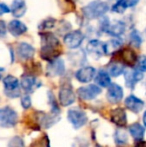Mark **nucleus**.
<instances>
[{
    "label": "nucleus",
    "mask_w": 146,
    "mask_h": 147,
    "mask_svg": "<svg viewBox=\"0 0 146 147\" xmlns=\"http://www.w3.org/2000/svg\"><path fill=\"white\" fill-rule=\"evenodd\" d=\"M41 43L42 47L40 50V56L43 59L52 61L58 58L60 55V44L55 35L52 33H41Z\"/></svg>",
    "instance_id": "f257e3e1"
},
{
    "label": "nucleus",
    "mask_w": 146,
    "mask_h": 147,
    "mask_svg": "<svg viewBox=\"0 0 146 147\" xmlns=\"http://www.w3.org/2000/svg\"><path fill=\"white\" fill-rule=\"evenodd\" d=\"M109 7L108 4L101 0H95L83 7V14L88 19H96L105 15Z\"/></svg>",
    "instance_id": "f03ea898"
},
{
    "label": "nucleus",
    "mask_w": 146,
    "mask_h": 147,
    "mask_svg": "<svg viewBox=\"0 0 146 147\" xmlns=\"http://www.w3.org/2000/svg\"><path fill=\"white\" fill-rule=\"evenodd\" d=\"M18 115L16 111L6 106L0 110V125L3 128H11L17 124Z\"/></svg>",
    "instance_id": "7ed1b4c3"
},
{
    "label": "nucleus",
    "mask_w": 146,
    "mask_h": 147,
    "mask_svg": "<svg viewBox=\"0 0 146 147\" xmlns=\"http://www.w3.org/2000/svg\"><path fill=\"white\" fill-rule=\"evenodd\" d=\"M67 118L75 129H79V128L83 127L84 125H86L88 121V117L85 111L81 110L79 108L69 109L68 113H67Z\"/></svg>",
    "instance_id": "20e7f679"
},
{
    "label": "nucleus",
    "mask_w": 146,
    "mask_h": 147,
    "mask_svg": "<svg viewBox=\"0 0 146 147\" xmlns=\"http://www.w3.org/2000/svg\"><path fill=\"white\" fill-rule=\"evenodd\" d=\"M3 85L5 94L10 98H17L20 96V85L19 80L13 75H7L3 78Z\"/></svg>",
    "instance_id": "39448f33"
},
{
    "label": "nucleus",
    "mask_w": 146,
    "mask_h": 147,
    "mask_svg": "<svg viewBox=\"0 0 146 147\" xmlns=\"http://www.w3.org/2000/svg\"><path fill=\"white\" fill-rule=\"evenodd\" d=\"M101 87L97 84H89L87 86H82L78 88L77 94L82 100H93L101 93Z\"/></svg>",
    "instance_id": "423d86ee"
},
{
    "label": "nucleus",
    "mask_w": 146,
    "mask_h": 147,
    "mask_svg": "<svg viewBox=\"0 0 146 147\" xmlns=\"http://www.w3.org/2000/svg\"><path fill=\"white\" fill-rule=\"evenodd\" d=\"M58 97L59 103L62 106H69L75 102V93L73 92V89L70 84H64L61 86Z\"/></svg>",
    "instance_id": "0eeeda50"
},
{
    "label": "nucleus",
    "mask_w": 146,
    "mask_h": 147,
    "mask_svg": "<svg viewBox=\"0 0 146 147\" xmlns=\"http://www.w3.org/2000/svg\"><path fill=\"white\" fill-rule=\"evenodd\" d=\"M86 48H87V52L94 58H99V57L107 54L106 43H103L99 40H95V39L90 40L87 43Z\"/></svg>",
    "instance_id": "6e6552de"
},
{
    "label": "nucleus",
    "mask_w": 146,
    "mask_h": 147,
    "mask_svg": "<svg viewBox=\"0 0 146 147\" xmlns=\"http://www.w3.org/2000/svg\"><path fill=\"white\" fill-rule=\"evenodd\" d=\"M124 78L127 87L133 89L139 81L143 79V72L140 71L138 68L128 69L124 72Z\"/></svg>",
    "instance_id": "1a4fd4ad"
},
{
    "label": "nucleus",
    "mask_w": 146,
    "mask_h": 147,
    "mask_svg": "<svg viewBox=\"0 0 146 147\" xmlns=\"http://www.w3.org/2000/svg\"><path fill=\"white\" fill-rule=\"evenodd\" d=\"M84 39V35L82 34L81 31L75 30L72 32L68 33L64 36V43L68 48L70 49H75L81 45L82 41Z\"/></svg>",
    "instance_id": "9d476101"
},
{
    "label": "nucleus",
    "mask_w": 146,
    "mask_h": 147,
    "mask_svg": "<svg viewBox=\"0 0 146 147\" xmlns=\"http://www.w3.org/2000/svg\"><path fill=\"white\" fill-rule=\"evenodd\" d=\"M65 72V64L64 61L60 58H56L52 61H49L47 65V75L51 77L55 76H61Z\"/></svg>",
    "instance_id": "9b49d317"
},
{
    "label": "nucleus",
    "mask_w": 146,
    "mask_h": 147,
    "mask_svg": "<svg viewBox=\"0 0 146 147\" xmlns=\"http://www.w3.org/2000/svg\"><path fill=\"white\" fill-rule=\"evenodd\" d=\"M96 76L95 68L91 66H85V67L80 68L75 73V77L81 83H88L91 80H93Z\"/></svg>",
    "instance_id": "f8f14e48"
},
{
    "label": "nucleus",
    "mask_w": 146,
    "mask_h": 147,
    "mask_svg": "<svg viewBox=\"0 0 146 147\" xmlns=\"http://www.w3.org/2000/svg\"><path fill=\"white\" fill-rule=\"evenodd\" d=\"M21 87L26 93H32L36 90L39 86H41V83L37 80V78L33 75H23L21 78Z\"/></svg>",
    "instance_id": "ddd939ff"
},
{
    "label": "nucleus",
    "mask_w": 146,
    "mask_h": 147,
    "mask_svg": "<svg viewBox=\"0 0 146 147\" xmlns=\"http://www.w3.org/2000/svg\"><path fill=\"white\" fill-rule=\"evenodd\" d=\"M123 98V89L116 83H111L107 90V99L110 103H119Z\"/></svg>",
    "instance_id": "4468645a"
},
{
    "label": "nucleus",
    "mask_w": 146,
    "mask_h": 147,
    "mask_svg": "<svg viewBox=\"0 0 146 147\" xmlns=\"http://www.w3.org/2000/svg\"><path fill=\"white\" fill-rule=\"evenodd\" d=\"M125 106L128 108V110L132 111L134 113H139L143 108H144V101L142 99L138 98L135 95H129L126 97L124 101Z\"/></svg>",
    "instance_id": "2eb2a0df"
},
{
    "label": "nucleus",
    "mask_w": 146,
    "mask_h": 147,
    "mask_svg": "<svg viewBox=\"0 0 146 147\" xmlns=\"http://www.w3.org/2000/svg\"><path fill=\"white\" fill-rule=\"evenodd\" d=\"M16 52H17V55L20 59L28 60L33 57L35 50L30 44H28L26 42H22L17 46V51Z\"/></svg>",
    "instance_id": "dca6fc26"
},
{
    "label": "nucleus",
    "mask_w": 146,
    "mask_h": 147,
    "mask_svg": "<svg viewBox=\"0 0 146 147\" xmlns=\"http://www.w3.org/2000/svg\"><path fill=\"white\" fill-rule=\"evenodd\" d=\"M121 57V60L124 64H127L128 66H133L135 64H137L138 58H137V55L132 49L129 48H124L119 52Z\"/></svg>",
    "instance_id": "f3484780"
},
{
    "label": "nucleus",
    "mask_w": 146,
    "mask_h": 147,
    "mask_svg": "<svg viewBox=\"0 0 146 147\" xmlns=\"http://www.w3.org/2000/svg\"><path fill=\"white\" fill-rule=\"evenodd\" d=\"M111 121L114 124H116L119 127H123L126 125V113L123 108H115L111 111Z\"/></svg>",
    "instance_id": "a211bd4d"
},
{
    "label": "nucleus",
    "mask_w": 146,
    "mask_h": 147,
    "mask_svg": "<svg viewBox=\"0 0 146 147\" xmlns=\"http://www.w3.org/2000/svg\"><path fill=\"white\" fill-rule=\"evenodd\" d=\"M7 29L9 30V32L11 33L13 36L17 37V36H20L22 35L23 33H25L27 31V27L24 23H22L21 21L19 20H12V21L9 22L7 26Z\"/></svg>",
    "instance_id": "6ab92c4d"
},
{
    "label": "nucleus",
    "mask_w": 146,
    "mask_h": 147,
    "mask_svg": "<svg viewBox=\"0 0 146 147\" xmlns=\"http://www.w3.org/2000/svg\"><path fill=\"white\" fill-rule=\"evenodd\" d=\"M125 31V24L123 23L122 21H114L112 23H109L107 29H106V32L109 35H112L114 37H118L120 35H122Z\"/></svg>",
    "instance_id": "aec40b11"
},
{
    "label": "nucleus",
    "mask_w": 146,
    "mask_h": 147,
    "mask_svg": "<svg viewBox=\"0 0 146 147\" xmlns=\"http://www.w3.org/2000/svg\"><path fill=\"white\" fill-rule=\"evenodd\" d=\"M139 0H118L112 6V11L115 13H123L127 7H133L138 3Z\"/></svg>",
    "instance_id": "412c9836"
},
{
    "label": "nucleus",
    "mask_w": 146,
    "mask_h": 147,
    "mask_svg": "<svg viewBox=\"0 0 146 147\" xmlns=\"http://www.w3.org/2000/svg\"><path fill=\"white\" fill-rule=\"evenodd\" d=\"M110 74L108 72L104 71V70H99V71L96 73V76L94 78L95 80V83L97 84L100 87H109L111 85V78Z\"/></svg>",
    "instance_id": "4be33fe9"
},
{
    "label": "nucleus",
    "mask_w": 146,
    "mask_h": 147,
    "mask_svg": "<svg viewBox=\"0 0 146 147\" xmlns=\"http://www.w3.org/2000/svg\"><path fill=\"white\" fill-rule=\"evenodd\" d=\"M11 12L14 17H22L26 12V4L24 0H13L11 5Z\"/></svg>",
    "instance_id": "5701e85b"
},
{
    "label": "nucleus",
    "mask_w": 146,
    "mask_h": 147,
    "mask_svg": "<svg viewBox=\"0 0 146 147\" xmlns=\"http://www.w3.org/2000/svg\"><path fill=\"white\" fill-rule=\"evenodd\" d=\"M129 133L131 134L133 138L137 141L139 140H143L145 134V128L142 125H140L139 123H134L132 125L129 126Z\"/></svg>",
    "instance_id": "b1692460"
},
{
    "label": "nucleus",
    "mask_w": 146,
    "mask_h": 147,
    "mask_svg": "<svg viewBox=\"0 0 146 147\" xmlns=\"http://www.w3.org/2000/svg\"><path fill=\"white\" fill-rule=\"evenodd\" d=\"M125 72V66L121 62H112L108 66V73L112 77H117Z\"/></svg>",
    "instance_id": "393cba45"
},
{
    "label": "nucleus",
    "mask_w": 146,
    "mask_h": 147,
    "mask_svg": "<svg viewBox=\"0 0 146 147\" xmlns=\"http://www.w3.org/2000/svg\"><path fill=\"white\" fill-rule=\"evenodd\" d=\"M114 140L118 146L126 145L128 143V133L120 127V129H117L116 132H115Z\"/></svg>",
    "instance_id": "a878e982"
},
{
    "label": "nucleus",
    "mask_w": 146,
    "mask_h": 147,
    "mask_svg": "<svg viewBox=\"0 0 146 147\" xmlns=\"http://www.w3.org/2000/svg\"><path fill=\"white\" fill-rule=\"evenodd\" d=\"M129 40H130V44L132 46L136 47V48L140 47L141 43H142V38H141L140 34L137 30H133L129 34Z\"/></svg>",
    "instance_id": "bb28decb"
},
{
    "label": "nucleus",
    "mask_w": 146,
    "mask_h": 147,
    "mask_svg": "<svg viewBox=\"0 0 146 147\" xmlns=\"http://www.w3.org/2000/svg\"><path fill=\"white\" fill-rule=\"evenodd\" d=\"M122 45V41L119 39H113L110 40L109 42L106 43V50H107V54L114 52L115 50H117L118 48H120V46Z\"/></svg>",
    "instance_id": "cd10ccee"
},
{
    "label": "nucleus",
    "mask_w": 146,
    "mask_h": 147,
    "mask_svg": "<svg viewBox=\"0 0 146 147\" xmlns=\"http://www.w3.org/2000/svg\"><path fill=\"white\" fill-rule=\"evenodd\" d=\"M8 147H25L24 141L20 136H14L8 142Z\"/></svg>",
    "instance_id": "c85d7f7f"
},
{
    "label": "nucleus",
    "mask_w": 146,
    "mask_h": 147,
    "mask_svg": "<svg viewBox=\"0 0 146 147\" xmlns=\"http://www.w3.org/2000/svg\"><path fill=\"white\" fill-rule=\"evenodd\" d=\"M55 22L56 21L53 18H47L39 25V29H50L54 26Z\"/></svg>",
    "instance_id": "c756f323"
},
{
    "label": "nucleus",
    "mask_w": 146,
    "mask_h": 147,
    "mask_svg": "<svg viewBox=\"0 0 146 147\" xmlns=\"http://www.w3.org/2000/svg\"><path fill=\"white\" fill-rule=\"evenodd\" d=\"M31 98H30L29 95H24L21 98V106L23 107L24 109H29L31 107Z\"/></svg>",
    "instance_id": "7c9ffc66"
},
{
    "label": "nucleus",
    "mask_w": 146,
    "mask_h": 147,
    "mask_svg": "<svg viewBox=\"0 0 146 147\" xmlns=\"http://www.w3.org/2000/svg\"><path fill=\"white\" fill-rule=\"evenodd\" d=\"M136 68H138V69L142 72H146V56L145 55L140 56V58L138 59Z\"/></svg>",
    "instance_id": "2f4dec72"
},
{
    "label": "nucleus",
    "mask_w": 146,
    "mask_h": 147,
    "mask_svg": "<svg viewBox=\"0 0 146 147\" xmlns=\"http://www.w3.org/2000/svg\"><path fill=\"white\" fill-rule=\"evenodd\" d=\"M10 11H11V9H10L6 4H4V3L0 4V15H3L4 13H8V12H10Z\"/></svg>",
    "instance_id": "473e14b6"
},
{
    "label": "nucleus",
    "mask_w": 146,
    "mask_h": 147,
    "mask_svg": "<svg viewBox=\"0 0 146 147\" xmlns=\"http://www.w3.org/2000/svg\"><path fill=\"white\" fill-rule=\"evenodd\" d=\"M0 28H1V36L3 37L5 35V23H4V21L0 22Z\"/></svg>",
    "instance_id": "72a5a7b5"
},
{
    "label": "nucleus",
    "mask_w": 146,
    "mask_h": 147,
    "mask_svg": "<svg viewBox=\"0 0 146 147\" xmlns=\"http://www.w3.org/2000/svg\"><path fill=\"white\" fill-rule=\"evenodd\" d=\"M134 147H146V141H144V140H139V141H137V143L135 144Z\"/></svg>",
    "instance_id": "f704fd0d"
},
{
    "label": "nucleus",
    "mask_w": 146,
    "mask_h": 147,
    "mask_svg": "<svg viewBox=\"0 0 146 147\" xmlns=\"http://www.w3.org/2000/svg\"><path fill=\"white\" fill-rule=\"evenodd\" d=\"M142 120H143V124H144V126L146 127V111L144 112V114H143V118H142Z\"/></svg>",
    "instance_id": "c9c22d12"
}]
</instances>
